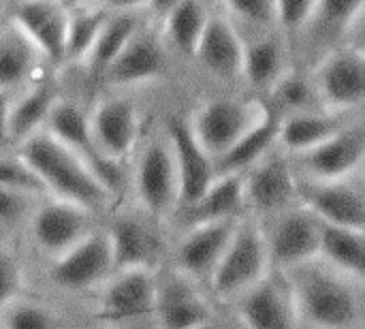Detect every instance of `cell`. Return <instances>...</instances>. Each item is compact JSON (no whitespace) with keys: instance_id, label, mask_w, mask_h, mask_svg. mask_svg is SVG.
I'll return each mask as SVG.
<instances>
[{"instance_id":"obj_1","label":"cell","mask_w":365,"mask_h":329,"mask_svg":"<svg viewBox=\"0 0 365 329\" xmlns=\"http://www.w3.org/2000/svg\"><path fill=\"white\" fill-rule=\"evenodd\" d=\"M297 321L310 329H361V283L314 259L284 272Z\"/></svg>"},{"instance_id":"obj_2","label":"cell","mask_w":365,"mask_h":329,"mask_svg":"<svg viewBox=\"0 0 365 329\" xmlns=\"http://www.w3.org/2000/svg\"><path fill=\"white\" fill-rule=\"evenodd\" d=\"M15 154L38 176L47 197L71 201L92 214L105 210L113 199L107 186L47 131L28 137L15 148Z\"/></svg>"},{"instance_id":"obj_3","label":"cell","mask_w":365,"mask_h":329,"mask_svg":"<svg viewBox=\"0 0 365 329\" xmlns=\"http://www.w3.org/2000/svg\"><path fill=\"white\" fill-rule=\"evenodd\" d=\"M272 270L263 227L252 218H240L227 250L222 253L207 285L216 300H237Z\"/></svg>"},{"instance_id":"obj_4","label":"cell","mask_w":365,"mask_h":329,"mask_svg":"<svg viewBox=\"0 0 365 329\" xmlns=\"http://www.w3.org/2000/svg\"><path fill=\"white\" fill-rule=\"evenodd\" d=\"M265 113V101L220 96L205 101L188 120L199 146L214 158L227 154Z\"/></svg>"},{"instance_id":"obj_5","label":"cell","mask_w":365,"mask_h":329,"mask_svg":"<svg viewBox=\"0 0 365 329\" xmlns=\"http://www.w3.org/2000/svg\"><path fill=\"white\" fill-rule=\"evenodd\" d=\"M133 188L150 221L163 223L178 212V171L165 131L141 146L133 169Z\"/></svg>"},{"instance_id":"obj_6","label":"cell","mask_w":365,"mask_h":329,"mask_svg":"<svg viewBox=\"0 0 365 329\" xmlns=\"http://www.w3.org/2000/svg\"><path fill=\"white\" fill-rule=\"evenodd\" d=\"M310 79L323 109L355 113L365 96L364 47L353 43L334 47L317 60Z\"/></svg>"},{"instance_id":"obj_7","label":"cell","mask_w":365,"mask_h":329,"mask_svg":"<svg viewBox=\"0 0 365 329\" xmlns=\"http://www.w3.org/2000/svg\"><path fill=\"white\" fill-rule=\"evenodd\" d=\"M319 231L321 221L297 201L272 216L269 227L263 229L272 268L287 272L314 261L319 255Z\"/></svg>"},{"instance_id":"obj_8","label":"cell","mask_w":365,"mask_h":329,"mask_svg":"<svg viewBox=\"0 0 365 329\" xmlns=\"http://www.w3.org/2000/svg\"><path fill=\"white\" fill-rule=\"evenodd\" d=\"M246 210L276 216L297 201V173L291 156L278 146L242 173Z\"/></svg>"},{"instance_id":"obj_9","label":"cell","mask_w":365,"mask_h":329,"mask_svg":"<svg viewBox=\"0 0 365 329\" xmlns=\"http://www.w3.org/2000/svg\"><path fill=\"white\" fill-rule=\"evenodd\" d=\"M111 274L113 259L103 229H92L66 253L51 259L49 268L51 285L68 293H83L92 287H101Z\"/></svg>"},{"instance_id":"obj_10","label":"cell","mask_w":365,"mask_h":329,"mask_svg":"<svg viewBox=\"0 0 365 329\" xmlns=\"http://www.w3.org/2000/svg\"><path fill=\"white\" fill-rule=\"evenodd\" d=\"M365 158L364 124L353 120L317 148L291 156L297 178L306 180H344L359 173Z\"/></svg>"},{"instance_id":"obj_11","label":"cell","mask_w":365,"mask_h":329,"mask_svg":"<svg viewBox=\"0 0 365 329\" xmlns=\"http://www.w3.org/2000/svg\"><path fill=\"white\" fill-rule=\"evenodd\" d=\"M297 203L321 223L359 229L365 227V193L357 178L306 180L297 178Z\"/></svg>"},{"instance_id":"obj_12","label":"cell","mask_w":365,"mask_h":329,"mask_svg":"<svg viewBox=\"0 0 365 329\" xmlns=\"http://www.w3.org/2000/svg\"><path fill=\"white\" fill-rule=\"evenodd\" d=\"M45 131L53 139H58L64 148H68L107 186V191L111 195H115L120 191L122 165H115L101 154V150L96 148V143L92 139L86 111H81L75 103L60 98L47 120Z\"/></svg>"},{"instance_id":"obj_13","label":"cell","mask_w":365,"mask_h":329,"mask_svg":"<svg viewBox=\"0 0 365 329\" xmlns=\"http://www.w3.org/2000/svg\"><path fill=\"white\" fill-rule=\"evenodd\" d=\"M163 131L169 139L178 171V210H184L192 206L216 180V165L195 139L186 118L171 116Z\"/></svg>"},{"instance_id":"obj_14","label":"cell","mask_w":365,"mask_h":329,"mask_svg":"<svg viewBox=\"0 0 365 329\" xmlns=\"http://www.w3.org/2000/svg\"><path fill=\"white\" fill-rule=\"evenodd\" d=\"M28 216L34 246L49 259H56L92 231L94 214L71 201L47 197V201L32 208Z\"/></svg>"},{"instance_id":"obj_15","label":"cell","mask_w":365,"mask_h":329,"mask_svg":"<svg viewBox=\"0 0 365 329\" xmlns=\"http://www.w3.org/2000/svg\"><path fill=\"white\" fill-rule=\"evenodd\" d=\"M235 304L244 329H295L299 325L289 280L276 268L246 289Z\"/></svg>"},{"instance_id":"obj_16","label":"cell","mask_w":365,"mask_h":329,"mask_svg":"<svg viewBox=\"0 0 365 329\" xmlns=\"http://www.w3.org/2000/svg\"><path fill=\"white\" fill-rule=\"evenodd\" d=\"M88 122L92 139L107 161L122 165L133 156L139 143L141 120L130 98L107 96L98 101L92 113H88Z\"/></svg>"},{"instance_id":"obj_17","label":"cell","mask_w":365,"mask_h":329,"mask_svg":"<svg viewBox=\"0 0 365 329\" xmlns=\"http://www.w3.org/2000/svg\"><path fill=\"white\" fill-rule=\"evenodd\" d=\"M11 24L34 45L43 62L64 64L68 6L62 0H17L11 11Z\"/></svg>"},{"instance_id":"obj_18","label":"cell","mask_w":365,"mask_h":329,"mask_svg":"<svg viewBox=\"0 0 365 329\" xmlns=\"http://www.w3.org/2000/svg\"><path fill=\"white\" fill-rule=\"evenodd\" d=\"M156 298L154 270H120L113 272L101 291L98 317L109 323H133L152 317Z\"/></svg>"},{"instance_id":"obj_19","label":"cell","mask_w":365,"mask_h":329,"mask_svg":"<svg viewBox=\"0 0 365 329\" xmlns=\"http://www.w3.org/2000/svg\"><path fill=\"white\" fill-rule=\"evenodd\" d=\"M158 329H192L214 317L199 283L173 270L156 276L154 313Z\"/></svg>"},{"instance_id":"obj_20","label":"cell","mask_w":365,"mask_h":329,"mask_svg":"<svg viewBox=\"0 0 365 329\" xmlns=\"http://www.w3.org/2000/svg\"><path fill=\"white\" fill-rule=\"evenodd\" d=\"M240 218L235 221H214L186 227L184 236L175 246V270L195 283H207L216 270L222 253L227 250L231 236Z\"/></svg>"},{"instance_id":"obj_21","label":"cell","mask_w":365,"mask_h":329,"mask_svg":"<svg viewBox=\"0 0 365 329\" xmlns=\"http://www.w3.org/2000/svg\"><path fill=\"white\" fill-rule=\"evenodd\" d=\"M167 56L160 32L150 26H141L135 36L124 45L118 58L105 69L103 77L107 83L118 88H130L158 79L165 73Z\"/></svg>"},{"instance_id":"obj_22","label":"cell","mask_w":365,"mask_h":329,"mask_svg":"<svg viewBox=\"0 0 365 329\" xmlns=\"http://www.w3.org/2000/svg\"><path fill=\"white\" fill-rule=\"evenodd\" d=\"M60 88L53 77H34L11 98L6 113V146L17 148L28 137L45 131L53 107L60 101Z\"/></svg>"},{"instance_id":"obj_23","label":"cell","mask_w":365,"mask_h":329,"mask_svg":"<svg viewBox=\"0 0 365 329\" xmlns=\"http://www.w3.org/2000/svg\"><path fill=\"white\" fill-rule=\"evenodd\" d=\"M195 60L216 79L233 81L242 79L244 62V41L237 26L220 13H210L199 45L195 49Z\"/></svg>"},{"instance_id":"obj_24","label":"cell","mask_w":365,"mask_h":329,"mask_svg":"<svg viewBox=\"0 0 365 329\" xmlns=\"http://www.w3.org/2000/svg\"><path fill=\"white\" fill-rule=\"evenodd\" d=\"M105 233L111 248L113 272L154 270L160 255V246L156 233L148 223V216L145 218L133 214L115 216L105 229Z\"/></svg>"},{"instance_id":"obj_25","label":"cell","mask_w":365,"mask_h":329,"mask_svg":"<svg viewBox=\"0 0 365 329\" xmlns=\"http://www.w3.org/2000/svg\"><path fill=\"white\" fill-rule=\"evenodd\" d=\"M365 0H317L310 26L302 41H308V54L319 60L327 51L349 41L351 32L361 28Z\"/></svg>"},{"instance_id":"obj_26","label":"cell","mask_w":365,"mask_h":329,"mask_svg":"<svg viewBox=\"0 0 365 329\" xmlns=\"http://www.w3.org/2000/svg\"><path fill=\"white\" fill-rule=\"evenodd\" d=\"M351 122H353L351 113L327 111L323 107L280 116L278 148L289 156L304 154L317 148L319 143L327 141L331 135H336Z\"/></svg>"},{"instance_id":"obj_27","label":"cell","mask_w":365,"mask_h":329,"mask_svg":"<svg viewBox=\"0 0 365 329\" xmlns=\"http://www.w3.org/2000/svg\"><path fill=\"white\" fill-rule=\"evenodd\" d=\"M244 62L242 79L257 92H269L274 83L287 71V51L289 45L280 32L259 30L250 39H244Z\"/></svg>"},{"instance_id":"obj_28","label":"cell","mask_w":365,"mask_h":329,"mask_svg":"<svg viewBox=\"0 0 365 329\" xmlns=\"http://www.w3.org/2000/svg\"><path fill=\"white\" fill-rule=\"evenodd\" d=\"M244 210L246 199L242 173H225L216 176L210 188L192 206L180 210V216L184 218V227H192L214 221H235L242 218Z\"/></svg>"},{"instance_id":"obj_29","label":"cell","mask_w":365,"mask_h":329,"mask_svg":"<svg viewBox=\"0 0 365 329\" xmlns=\"http://www.w3.org/2000/svg\"><path fill=\"white\" fill-rule=\"evenodd\" d=\"M319 261L336 272L364 283L365 276V236L359 229L321 223L319 231Z\"/></svg>"},{"instance_id":"obj_30","label":"cell","mask_w":365,"mask_h":329,"mask_svg":"<svg viewBox=\"0 0 365 329\" xmlns=\"http://www.w3.org/2000/svg\"><path fill=\"white\" fill-rule=\"evenodd\" d=\"M278 126H280V113L265 101L263 118L227 154H222L214 163L216 176L244 173L248 167H252L257 161H261L272 148L278 146Z\"/></svg>"},{"instance_id":"obj_31","label":"cell","mask_w":365,"mask_h":329,"mask_svg":"<svg viewBox=\"0 0 365 329\" xmlns=\"http://www.w3.org/2000/svg\"><path fill=\"white\" fill-rule=\"evenodd\" d=\"M41 54L34 45L21 34L17 26L11 21L0 28V88L6 92H15L28 86L38 69H41Z\"/></svg>"},{"instance_id":"obj_32","label":"cell","mask_w":365,"mask_h":329,"mask_svg":"<svg viewBox=\"0 0 365 329\" xmlns=\"http://www.w3.org/2000/svg\"><path fill=\"white\" fill-rule=\"evenodd\" d=\"M145 24L143 13H109L90 47V54L83 62V66L92 73L103 75L105 69L118 58V54L124 49V45L135 36V32Z\"/></svg>"},{"instance_id":"obj_33","label":"cell","mask_w":365,"mask_h":329,"mask_svg":"<svg viewBox=\"0 0 365 329\" xmlns=\"http://www.w3.org/2000/svg\"><path fill=\"white\" fill-rule=\"evenodd\" d=\"M210 9L201 0H180L160 21L165 41L182 56H195Z\"/></svg>"},{"instance_id":"obj_34","label":"cell","mask_w":365,"mask_h":329,"mask_svg":"<svg viewBox=\"0 0 365 329\" xmlns=\"http://www.w3.org/2000/svg\"><path fill=\"white\" fill-rule=\"evenodd\" d=\"M109 11L103 6L88 2L68 6V26H66V41H64V64H83L90 47L105 21Z\"/></svg>"},{"instance_id":"obj_35","label":"cell","mask_w":365,"mask_h":329,"mask_svg":"<svg viewBox=\"0 0 365 329\" xmlns=\"http://www.w3.org/2000/svg\"><path fill=\"white\" fill-rule=\"evenodd\" d=\"M267 94H272V98L267 103L280 116L321 107L319 101H317L310 75H302V73H295V71H289V69L282 73V77L274 83V88Z\"/></svg>"},{"instance_id":"obj_36","label":"cell","mask_w":365,"mask_h":329,"mask_svg":"<svg viewBox=\"0 0 365 329\" xmlns=\"http://www.w3.org/2000/svg\"><path fill=\"white\" fill-rule=\"evenodd\" d=\"M0 329H62V317L43 302L17 298L2 310Z\"/></svg>"},{"instance_id":"obj_37","label":"cell","mask_w":365,"mask_h":329,"mask_svg":"<svg viewBox=\"0 0 365 329\" xmlns=\"http://www.w3.org/2000/svg\"><path fill=\"white\" fill-rule=\"evenodd\" d=\"M317 0H274V11H276V26L282 39L287 41L289 49L299 47L312 13H314Z\"/></svg>"},{"instance_id":"obj_38","label":"cell","mask_w":365,"mask_h":329,"mask_svg":"<svg viewBox=\"0 0 365 329\" xmlns=\"http://www.w3.org/2000/svg\"><path fill=\"white\" fill-rule=\"evenodd\" d=\"M0 186L28 199L47 197V191L38 176L17 154H0Z\"/></svg>"},{"instance_id":"obj_39","label":"cell","mask_w":365,"mask_h":329,"mask_svg":"<svg viewBox=\"0 0 365 329\" xmlns=\"http://www.w3.org/2000/svg\"><path fill=\"white\" fill-rule=\"evenodd\" d=\"M227 9V17L233 24L267 30L276 24L274 0H220Z\"/></svg>"},{"instance_id":"obj_40","label":"cell","mask_w":365,"mask_h":329,"mask_svg":"<svg viewBox=\"0 0 365 329\" xmlns=\"http://www.w3.org/2000/svg\"><path fill=\"white\" fill-rule=\"evenodd\" d=\"M26 285V274L17 253L11 246H0V315L2 310L21 298Z\"/></svg>"},{"instance_id":"obj_41","label":"cell","mask_w":365,"mask_h":329,"mask_svg":"<svg viewBox=\"0 0 365 329\" xmlns=\"http://www.w3.org/2000/svg\"><path fill=\"white\" fill-rule=\"evenodd\" d=\"M32 201L24 195H17L0 186V225H15L32 212Z\"/></svg>"},{"instance_id":"obj_42","label":"cell","mask_w":365,"mask_h":329,"mask_svg":"<svg viewBox=\"0 0 365 329\" xmlns=\"http://www.w3.org/2000/svg\"><path fill=\"white\" fill-rule=\"evenodd\" d=\"M94 4L103 6L109 13L126 11V13H143L150 9V0H94Z\"/></svg>"},{"instance_id":"obj_43","label":"cell","mask_w":365,"mask_h":329,"mask_svg":"<svg viewBox=\"0 0 365 329\" xmlns=\"http://www.w3.org/2000/svg\"><path fill=\"white\" fill-rule=\"evenodd\" d=\"M11 98H13V92H6L0 88V150L6 148V113H9Z\"/></svg>"},{"instance_id":"obj_44","label":"cell","mask_w":365,"mask_h":329,"mask_svg":"<svg viewBox=\"0 0 365 329\" xmlns=\"http://www.w3.org/2000/svg\"><path fill=\"white\" fill-rule=\"evenodd\" d=\"M178 2H180V0H150V9H148V11H150L154 17L163 19Z\"/></svg>"},{"instance_id":"obj_45","label":"cell","mask_w":365,"mask_h":329,"mask_svg":"<svg viewBox=\"0 0 365 329\" xmlns=\"http://www.w3.org/2000/svg\"><path fill=\"white\" fill-rule=\"evenodd\" d=\"M192 329H229V328H227V325H222L220 321H216V319L212 317V319H207V321L199 323L197 328H192Z\"/></svg>"},{"instance_id":"obj_46","label":"cell","mask_w":365,"mask_h":329,"mask_svg":"<svg viewBox=\"0 0 365 329\" xmlns=\"http://www.w3.org/2000/svg\"><path fill=\"white\" fill-rule=\"evenodd\" d=\"M66 6H77V4H88V2H94V0H62Z\"/></svg>"},{"instance_id":"obj_47","label":"cell","mask_w":365,"mask_h":329,"mask_svg":"<svg viewBox=\"0 0 365 329\" xmlns=\"http://www.w3.org/2000/svg\"><path fill=\"white\" fill-rule=\"evenodd\" d=\"M201 2H203V4H205L207 9H212V6H216V4H218L220 0H201Z\"/></svg>"},{"instance_id":"obj_48","label":"cell","mask_w":365,"mask_h":329,"mask_svg":"<svg viewBox=\"0 0 365 329\" xmlns=\"http://www.w3.org/2000/svg\"><path fill=\"white\" fill-rule=\"evenodd\" d=\"M4 9H6V0H0V17H2V13H4Z\"/></svg>"}]
</instances>
